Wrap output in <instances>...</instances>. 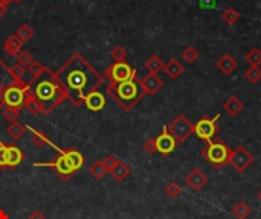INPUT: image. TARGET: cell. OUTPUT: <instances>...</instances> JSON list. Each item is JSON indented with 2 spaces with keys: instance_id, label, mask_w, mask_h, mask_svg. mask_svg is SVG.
I'll use <instances>...</instances> for the list:
<instances>
[{
  "instance_id": "6da1fadb",
  "label": "cell",
  "mask_w": 261,
  "mask_h": 219,
  "mask_svg": "<svg viewBox=\"0 0 261 219\" xmlns=\"http://www.w3.org/2000/svg\"><path fill=\"white\" fill-rule=\"evenodd\" d=\"M57 81L67 93V99L80 107L89 93L98 90L104 84V76L98 73L84 56L75 54L69 61L55 73Z\"/></svg>"
},
{
  "instance_id": "7a4b0ae2",
  "label": "cell",
  "mask_w": 261,
  "mask_h": 219,
  "mask_svg": "<svg viewBox=\"0 0 261 219\" xmlns=\"http://www.w3.org/2000/svg\"><path fill=\"white\" fill-rule=\"evenodd\" d=\"M29 88L40 102L43 114H49L58 104L67 99L66 90L61 87V84L57 81L55 73H52L49 69H46L44 73H41L37 80L31 82Z\"/></svg>"
},
{
  "instance_id": "3957f363",
  "label": "cell",
  "mask_w": 261,
  "mask_h": 219,
  "mask_svg": "<svg viewBox=\"0 0 261 219\" xmlns=\"http://www.w3.org/2000/svg\"><path fill=\"white\" fill-rule=\"evenodd\" d=\"M107 93L118 102L122 110L126 111H131V110L142 101L145 96V91L141 85V80L133 78L130 81L121 82V84H109L107 87Z\"/></svg>"
},
{
  "instance_id": "277c9868",
  "label": "cell",
  "mask_w": 261,
  "mask_h": 219,
  "mask_svg": "<svg viewBox=\"0 0 261 219\" xmlns=\"http://www.w3.org/2000/svg\"><path fill=\"white\" fill-rule=\"evenodd\" d=\"M202 157L216 169H220L226 164H229V160H231V154L232 149L229 148L222 138L214 137L211 142H208L203 149H202Z\"/></svg>"
},
{
  "instance_id": "5b68a950",
  "label": "cell",
  "mask_w": 261,
  "mask_h": 219,
  "mask_svg": "<svg viewBox=\"0 0 261 219\" xmlns=\"http://www.w3.org/2000/svg\"><path fill=\"white\" fill-rule=\"evenodd\" d=\"M166 130L176 138L177 145H180L193 134L194 125L190 122V119L187 116L179 114L177 117H174V120L170 125H166Z\"/></svg>"
},
{
  "instance_id": "8992f818",
  "label": "cell",
  "mask_w": 261,
  "mask_h": 219,
  "mask_svg": "<svg viewBox=\"0 0 261 219\" xmlns=\"http://www.w3.org/2000/svg\"><path fill=\"white\" fill-rule=\"evenodd\" d=\"M105 76L109 78L112 84H121L136 78V69H133L127 61L113 62V64L105 70Z\"/></svg>"
},
{
  "instance_id": "52a82bcc",
  "label": "cell",
  "mask_w": 261,
  "mask_h": 219,
  "mask_svg": "<svg viewBox=\"0 0 261 219\" xmlns=\"http://www.w3.org/2000/svg\"><path fill=\"white\" fill-rule=\"evenodd\" d=\"M51 146L58 151V157H57L54 162H48V163H37V162H35L34 166H35V167H52V169L57 172V175L61 177L63 180L70 178V177L75 174V170H73V167L70 166L69 160L66 159V155L61 152V148L55 146L54 143H51Z\"/></svg>"
},
{
  "instance_id": "ba28073f",
  "label": "cell",
  "mask_w": 261,
  "mask_h": 219,
  "mask_svg": "<svg viewBox=\"0 0 261 219\" xmlns=\"http://www.w3.org/2000/svg\"><path fill=\"white\" fill-rule=\"evenodd\" d=\"M255 162L254 154L246 148V146H237L235 149H232L231 154V160H229V164H231L238 174H243V172H246Z\"/></svg>"
},
{
  "instance_id": "9c48e42d",
  "label": "cell",
  "mask_w": 261,
  "mask_h": 219,
  "mask_svg": "<svg viewBox=\"0 0 261 219\" xmlns=\"http://www.w3.org/2000/svg\"><path fill=\"white\" fill-rule=\"evenodd\" d=\"M220 116L217 114L214 119L208 117V116H203L198 119L196 123H194V130H193V134H196L198 138H202L205 140V142H211V140L216 137L219 128H217V125H216V120L219 119Z\"/></svg>"
},
{
  "instance_id": "30bf717a",
  "label": "cell",
  "mask_w": 261,
  "mask_h": 219,
  "mask_svg": "<svg viewBox=\"0 0 261 219\" xmlns=\"http://www.w3.org/2000/svg\"><path fill=\"white\" fill-rule=\"evenodd\" d=\"M29 87V85H28ZM28 87H22L17 82L14 81L12 85H9L5 93H3V102L5 107H11V108H22L25 104V91Z\"/></svg>"
},
{
  "instance_id": "8fae6325",
  "label": "cell",
  "mask_w": 261,
  "mask_h": 219,
  "mask_svg": "<svg viewBox=\"0 0 261 219\" xmlns=\"http://www.w3.org/2000/svg\"><path fill=\"white\" fill-rule=\"evenodd\" d=\"M177 142H176V138L168 133L166 130V125L162 128V133L156 137V149L159 154L162 155H170L176 148H177Z\"/></svg>"
},
{
  "instance_id": "7c38bea8",
  "label": "cell",
  "mask_w": 261,
  "mask_h": 219,
  "mask_svg": "<svg viewBox=\"0 0 261 219\" xmlns=\"http://www.w3.org/2000/svg\"><path fill=\"white\" fill-rule=\"evenodd\" d=\"M185 183L191 187L193 191H202L203 187L208 184V175L198 167H194L185 177Z\"/></svg>"
},
{
  "instance_id": "4fadbf2b",
  "label": "cell",
  "mask_w": 261,
  "mask_h": 219,
  "mask_svg": "<svg viewBox=\"0 0 261 219\" xmlns=\"http://www.w3.org/2000/svg\"><path fill=\"white\" fill-rule=\"evenodd\" d=\"M84 104H86L87 110H90V111H94V113H98L105 107V96L101 91L95 90V91L89 93V95L86 96Z\"/></svg>"
},
{
  "instance_id": "5bb4252c",
  "label": "cell",
  "mask_w": 261,
  "mask_h": 219,
  "mask_svg": "<svg viewBox=\"0 0 261 219\" xmlns=\"http://www.w3.org/2000/svg\"><path fill=\"white\" fill-rule=\"evenodd\" d=\"M141 85L145 91V95H156V93L163 87V81L158 75L148 73L144 80H141Z\"/></svg>"
},
{
  "instance_id": "9a60e30c",
  "label": "cell",
  "mask_w": 261,
  "mask_h": 219,
  "mask_svg": "<svg viewBox=\"0 0 261 219\" xmlns=\"http://www.w3.org/2000/svg\"><path fill=\"white\" fill-rule=\"evenodd\" d=\"M23 49V43L19 40V37L12 34L9 35L5 41H3V51L6 52V55H9L11 58H15L17 54Z\"/></svg>"
},
{
  "instance_id": "2e32d148",
  "label": "cell",
  "mask_w": 261,
  "mask_h": 219,
  "mask_svg": "<svg viewBox=\"0 0 261 219\" xmlns=\"http://www.w3.org/2000/svg\"><path fill=\"white\" fill-rule=\"evenodd\" d=\"M23 107L28 110L31 114H35V116L37 114H43V108H41L40 102L37 101V98L34 96V93L31 91L29 87L25 91V104H23Z\"/></svg>"
},
{
  "instance_id": "e0dca14e",
  "label": "cell",
  "mask_w": 261,
  "mask_h": 219,
  "mask_svg": "<svg viewBox=\"0 0 261 219\" xmlns=\"http://www.w3.org/2000/svg\"><path fill=\"white\" fill-rule=\"evenodd\" d=\"M217 69L223 75H231L237 69V59L231 54H225L219 61H217Z\"/></svg>"
},
{
  "instance_id": "ac0fdd59",
  "label": "cell",
  "mask_w": 261,
  "mask_h": 219,
  "mask_svg": "<svg viewBox=\"0 0 261 219\" xmlns=\"http://www.w3.org/2000/svg\"><path fill=\"white\" fill-rule=\"evenodd\" d=\"M23 160V152L15 145H6V167L19 166Z\"/></svg>"
},
{
  "instance_id": "d6986e66",
  "label": "cell",
  "mask_w": 261,
  "mask_h": 219,
  "mask_svg": "<svg viewBox=\"0 0 261 219\" xmlns=\"http://www.w3.org/2000/svg\"><path fill=\"white\" fill-rule=\"evenodd\" d=\"M163 70L166 73V76L170 78V80H177V78H180L183 75V72H185V69H183L182 62L177 61L176 58H171L170 61L166 62V64L163 66Z\"/></svg>"
},
{
  "instance_id": "ffe728a7",
  "label": "cell",
  "mask_w": 261,
  "mask_h": 219,
  "mask_svg": "<svg viewBox=\"0 0 261 219\" xmlns=\"http://www.w3.org/2000/svg\"><path fill=\"white\" fill-rule=\"evenodd\" d=\"M61 152L66 155V159L69 160V163H70V166L73 167L75 172L83 167V164H84V157H83V154H81L80 151H76V149H73V148H69V149H61Z\"/></svg>"
},
{
  "instance_id": "44dd1931",
  "label": "cell",
  "mask_w": 261,
  "mask_h": 219,
  "mask_svg": "<svg viewBox=\"0 0 261 219\" xmlns=\"http://www.w3.org/2000/svg\"><path fill=\"white\" fill-rule=\"evenodd\" d=\"M243 108H244V104L237 96H231L229 99H226L225 104H223V110H226V113L229 116H232V117L238 116L243 111Z\"/></svg>"
},
{
  "instance_id": "7402d4cb",
  "label": "cell",
  "mask_w": 261,
  "mask_h": 219,
  "mask_svg": "<svg viewBox=\"0 0 261 219\" xmlns=\"http://www.w3.org/2000/svg\"><path fill=\"white\" fill-rule=\"evenodd\" d=\"M130 172H131L130 166L122 160H118V163L110 169V174L116 181H124L130 175Z\"/></svg>"
},
{
  "instance_id": "603a6c76",
  "label": "cell",
  "mask_w": 261,
  "mask_h": 219,
  "mask_svg": "<svg viewBox=\"0 0 261 219\" xmlns=\"http://www.w3.org/2000/svg\"><path fill=\"white\" fill-rule=\"evenodd\" d=\"M26 130L33 134V143L37 146V148H44V146H48V145H51L52 142L49 140V137L46 136L43 131H38V130H35V128H33V127H26Z\"/></svg>"
},
{
  "instance_id": "cb8c5ba5",
  "label": "cell",
  "mask_w": 261,
  "mask_h": 219,
  "mask_svg": "<svg viewBox=\"0 0 261 219\" xmlns=\"http://www.w3.org/2000/svg\"><path fill=\"white\" fill-rule=\"evenodd\" d=\"M163 66H165V62L158 55H151L145 61V69L148 70V73H153V75H158L161 70H163Z\"/></svg>"
},
{
  "instance_id": "d4e9b609",
  "label": "cell",
  "mask_w": 261,
  "mask_h": 219,
  "mask_svg": "<svg viewBox=\"0 0 261 219\" xmlns=\"http://www.w3.org/2000/svg\"><path fill=\"white\" fill-rule=\"evenodd\" d=\"M6 133H8V136L12 140H20L25 136V133H26V127H23L20 122H12L8 127Z\"/></svg>"
},
{
  "instance_id": "484cf974",
  "label": "cell",
  "mask_w": 261,
  "mask_h": 219,
  "mask_svg": "<svg viewBox=\"0 0 261 219\" xmlns=\"http://www.w3.org/2000/svg\"><path fill=\"white\" fill-rule=\"evenodd\" d=\"M89 172H90V175L94 177V178L101 180V178L105 177V174H107V172H109V169H107V167L104 166L102 160H98V162H95V163H92V164H90Z\"/></svg>"
},
{
  "instance_id": "4316f807",
  "label": "cell",
  "mask_w": 261,
  "mask_h": 219,
  "mask_svg": "<svg viewBox=\"0 0 261 219\" xmlns=\"http://www.w3.org/2000/svg\"><path fill=\"white\" fill-rule=\"evenodd\" d=\"M232 215L237 219H246L251 215V207L244 201H238L237 204L232 207Z\"/></svg>"
},
{
  "instance_id": "83f0119b",
  "label": "cell",
  "mask_w": 261,
  "mask_h": 219,
  "mask_svg": "<svg viewBox=\"0 0 261 219\" xmlns=\"http://www.w3.org/2000/svg\"><path fill=\"white\" fill-rule=\"evenodd\" d=\"M15 35H17L19 40L25 44V43H28V41L33 40V37H34V29L31 27L29 25H22L17 30H15Z\"/></svg>"
},
{
  "instance_id": "f1b7e54d",
  "label": "cell",
  "mask_w": 261,
  "mask_h": 219,
  "mask_svg": "<svg viewBox=\"0 0 261 219\" xmlns=\"http://www.w3.org/2000/svg\"><path fill=\"white\" fill-rule=\"evenodd\" d=\"M222 20L226 25H235L240 20V12L235 8H226L222 12Z\"/></svg>"
},
{
  "instance_id": "f546056e",
  "label": "cell",
  "mask_w": 261,
  "mask_h": 219,
  "mask_svg": "<svg viewBox=\"0 0 261 219\" xmlns=\"http://www.w3.org/2000/svg\"><path fill=\"white\" fill-rule=\"evenodd\" d=\"M244 59H246L249 67H260L261 66V51L258 48L251 49L246 54V56H244Z\"/></svg>"
},
{
  "instance_id": "4dcf8cb0",
  "label": "cell",
  "mask_w": 261,
  "mask_h": 219,
  "mask_svg": "<svg viewBox=\"0 0 261 219\" xmlns=\"http://www.w3.org/2000/svg\"><path fill=\"white\" fill-rule=\"evenodd\" d=\"M33 61H34V56L31 55L26 49H22L17 54V56H15V62H17V64H20V66H23V67H26V69L31 64H33Z\"/></svg>"
},
{
  "instance_id": "1f68e13d",
  "label": "cell",
  "mask_w": 261,
  "mask_h": 219,
  "mask_svg": "<svg viewBox=\"0 0 261 219\" xmlns=\"http://www.w3.org/2000/svg\"><path fill=\"white\" fill-rule=\"evenodd\" d=\"M26 70H28V73L31 75V78H33V81H34V80H37V78H38L41 73H44L46 67L41 64L40 61H35V59H34V61H33V64H31Z\"/></svg>"
},
{
  "instance_id": "d6a6232c",
  "label": "cell",
  "mask_w": 261,
  "mask_h": 219,
  "mask_svg": "<svg viewBox=\"0 0 261 219\" xmlns=\"http://www.w3.org/2000/svg\"><path fill=\"white\" fill-rule=\"evenodd\" d=\"M182 58L187 62H190V64H193V62H196L198 59V51L194 48V46H188V48L182 51Z\"/></svg>"
},
{
  "instance_id": "836d02e7",
  "label": "cell",
  "mask_w": 261,
  "mask_h": 219,
  "mask_svg": "<svg viewBox=\"0 0 261 219\" xmlns=\"http://www.w3.org/2000/svg\"><path fill=\"white\" fill-rule=\"evenodd\" d=\"M244 78L251 82V84H257L261 81V69L260 67H249L246 72H244Z\"/></svg>"
},
{
  "instance_id": "e575fe53",
  "label": "cell",
  "mask_w": 261,
  "mask_h": 219,
  "mask_svg": "<svg viewBox=\"0 0 261 219\" xmlns=\"http://www.w3.org/2000/svg\"><path fill=\"white\" fill-rule=\"evenodd\" d=\"M165 193L168 195V198L174 199V198H177V196L182 193V187H180L177 183L171 181V183H168V184H166V187H165Z\"/></svg>"
},
{
  "instance_id": "d590c367",
  "label": "cell",
  "mask_w": 261,
  "mask_h": 219,
  "mask_svg": "<svg viewBox=\"0 0 261 219\" xmlns=\"http://www.w3.org/2000/svg\"><path fill=\"white\" fill-rule=\"evenodd\" d=\"M20 116V108H11V107H3V117L8 122H17Z\"/></svg>"
},
{
  "instance_id": "8d00e7d4",
  "label": "cell",
  "mask_w": 261,
  "mask_h": 219,
  "mask_svg": "<svg viewBox=\"0 0 261 219\" xmlns=\"http://www.w3.org/2000/svg\"><path fill=\"white\" fill-rule=\"evenodd\" d=\"M110 56L115 59V62H121V61H126L127 58V51L122 48V46H115L110 52Z\"/></svg>"
},
{
  "instance_id": "74e56055",
  "label": "cell",
  "mask_w": 261,
  "mask_h": 219,
  "mask_svg": "<svg viewBox=\"0 0 261 219\" xmlns=\"http://www.w3.org/2000/svg\"><path fill=\"white\" fill-rule=\"evenodd\" d=\"M144 151L150 155H153L155 152H158L156 149V138H148L145 140V143H144Z\"/></svg>"
},
{
  "instance_id": "f35d334b",
  "label": "cell",
  "mask_w": 261,
  "mask_h": 219,
  "mask_svg": "<svg viewBox=\"0 0 261 219\" xmlns=\"http://www.w3.org/2000/svg\"><path fill=\"white\" fill-rule=\"evenodd\" d=\"M0 167H6V145L0 142Z\"/></svg>"
},
{
  "instance_id": "ab89813d",
  "label": "cell",
  "mask_w": 261,
  "mask_h": 219,
  "mask_svg": "<svg viewBox=\"0 0 261 219\" xmlns=\"http://www.w3.org/2000/svg\"><path fill=\"white\" fill-rule=\"evenodd\" d=\"M102 163H104V166L109 169V172H110V169L118 163V159L116 157H113V155H107L105 159H102Z\"/></svg>"
},
{
  "instance_id": "60d3db41",
  "label": "cell",
  "mask_w": 261,
  "mask_h": 219,
  "mask_svg": "<svg viewBox=\"0 0 261 219\" xmlns=\"http://www.w3.org/2000/svg\"><path fill=\"white\" fill-rule=\"evenodd\" d=\"M28 219H46V218H44V215H43L40 210H34L33 213L29 215V218H28Z\"/></svg>"
},
{
  "instance_id": "b9f144b4",
  "label": "cell",
  "mask_w": 261,
  "mask_h": 219,
  "mask_svg": "<svg viewBox=\"0 0 261 219\" xmlns=\"http://www.w3.org/2000/svg\"><path fill=\"white\" fill-rule=\"evenodd\" d=\"M6 12H8V6L0 0V19H3L5 15H6Z\"/></svg>"
},
{
  "instance_id": "7bdbcfd3",
  "label": "cell",
  "mask_w": 261,
  "mask_h": 219,
  "mask_svg": "<svg viewBox=\"0 0 261 219\" xmlns=\"http://www.w3.org/2000/svg\"><path fill=\"white\" fill-rule=\"evenodd\" d=\"M3 93H5V91H0V110H3V107H5V102H3Z\"/></svg>"
},
{
  "instance_id": "ee69618b",
  "label": "cell",
  "mask_w": 261,
  "mask_h": 219,
  "mask_svg": "<svg viewBox=\"0 0 261 219\" xmlns=\"http://www.w3.org/2000/svg\"><path fill=\"white\" fill-rule=\"evenodd\" d=\"M0 219H9L8 213L5 210H2V209H0Z\"/></svg>"
},
{
  "instance_id": "f6af8a7d",
  "label": "cell",
  "mask_w": 261,
  "mask_h": 219,
  "mask_svg": "<svg viewBox=\"0 0 261 219\" xmlns=\"http://www.w3.org/2000/svg\"><path fill=\"white\" fill-rule=\"evenodd\" d=\"M2 2H3V3H5L6 6H8L9 3H12V0H2Z\"/></svg>"
},
{
  "instance_id": "bcb514c9",
  "label": "cell",
  "mask_w": 261,
  "mask_h": 219,
  "mask_svg": "<svg viewBox=\"0 0 261 219\" xmlns=\"http://www.w3.org/2000/svg\"><path fill=\"white\" fill-rule=\"evenodd\" d=\"M12 2H14V3H22L23 0H12Z\"/></svg>"
},
{
  "instance_id": "7dc6e473",
  "label": "cell",
  "mask_w": 261,
  "mask_h": 219,
  "mask_svg": "<svg viewBox=\"0 0 261 219\" xmlns=\"http://www.w3.org/2000/svg\"><path fill=\"white\" fill-rule=\"evenodd\" d=\"M258 199L261 201V191H260V193H258Z\"/></svg>"
}]
</instances>
